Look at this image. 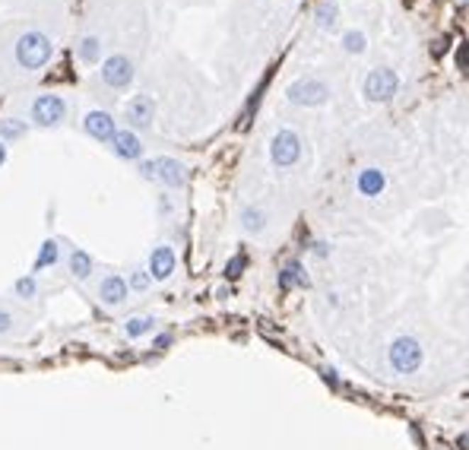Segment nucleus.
Listing matches in <instances>:
<instances>
[{
    "label": "nucleus",
    "instance_id": "obj_1",
    "mask_svg": "<svg viewBox=\"0 0 469 450\" xmlns=\"http://www.w3.org/2000/svg\"><path fill=\"white\" fill-rule=\"evenodd\" d=\"M13 57H16V67L23 70H42L48 60L54 57V42L51 35L38 29H29L16 38V48H13Z\"/></svg>",
    "mask_w": 469,
    "mask_h": 450
},
{
    "label": "nucleus",
    "instance_id": "obj_2",
    "mask_svg": "<svg viewBox=\"0 0 469 450\" xmlns=\"http://www.w3.org/2000/svg\"><path fill=\"white\" fill-rule=\"evenodd\" d=\"M387 365L393 374H416L425 365V346L416 336H397L387 346Z\"/></svg>",
    "mask_w": 469,
    "mask_h": 450
},
{
    "label": "nucleus",
    "instance_id": "obj_3",
    "mask_svg": "<svg viewBox=\"0 0 469 450\" xmlns=\"http://www.w3.org/2000/svg\"><path fill=\"white\" fill-rule=\"evenodd\" d=\"M140 175L143 178H155L162 181L165 187L178 190L187 184V168L184 162L172 159V155H159V159H149V162H140Z\"/></svg>",
    "mask_w": 469,
    "mask_h": 450
},
{
    "label": "nucleus",
    "instance_id": "obj_4",
    "mask_svg": "<svg viewBox=\"0 0 469 450\" xmlns=\"http://www.w3.org/2000/svg\"><path fill=\"white\" fill-rule=\"evenodd\" d=\"M285 99L298 108H317V105H327L330 101V86L317 77H304V79H295L285 89Z\"/></svg>",
    "mask_w": 469,
    "mask_h": 450
},
{
    "label": "nucleus",
    "instance_id": "obj_5",
    "mask_svg": "<svg viewBox=\"0 0 469 450\" xmlns=\"http://www.w3.org/2000/svg\"><path fill=\"white\" fill-rule=\"evenodd\" d=\"M29 118L35 127H57V124H64V118H67V101L54 92H45L32 101Z\"/></svg>",
    "mask_w": 469,
    "mask_h": 450
},
{
    "label": "nucleus",
    "instance_id": "obj_6",
    "mask_svg": "<svg viewBox=\"0 0 469 450\" xmlns=\"http://www.w3.org/2000/svg\"><path fill=\"white\" fill-rule=\"evenodd\" d=\"M365 99L368 101H390L399 92V77L390 67H375V70L365 77Z\"/></svg>",
    "mask_w": 469,
    "mask_h": 450
},
{
    "label": "nucleus",
    "instance_id": "obj_7",
    "mask_svg": "<svg viewBox=\"0 0 469 450\" xmlns=\"http://www.w3.org/2000/svg\"><path fill=\"white\" fill-rule=\"evenodd\" d=\"M302 159V136L295 131H280L270 143V162L276 168H292Z\"/></svg>",
    "mask_w": 469,
    "mask_h": 450
},
{
    "label": "nucleus",
    "instance_id": "obj_8",
    "mask_svg": "<svg viewBox=\"0 0 469 450\" xmlns=\"http://www.w3.org/2000/svg\"><path fill=\"white\" fill-rule=\"evenodd\" d=\"M101 83L108 89H127L133 83V60L127 54H111L101 64Z\"/></svg>",
    "mask_w": 469,
    "mask_h": 450
},
{
    "label": "nucleus",
    "instance_id": "obj_9",
    "mask_svg": "<svg viewBox=\"0 0 469 450\" xmlns=\"http://www.w3.org/2000/svg\"><path fill=\"white\" fill-rule=\"evenodd\" d=\"M124 118L133 131H149L155 121V99L146 92H137L131 101L124 105Z\"/></svg>",
    "mask_w": 469,
    "mask_h": 450
},
{
    "label": "nucleus",
    "instance_id": "obj_10",
    "mask_svg": "<svg viewBox=\"0 0 469 450\" xmlns=\"http://www.w3.org/2000/svg\"><path fill=\"white\" fill-rule=\"evenodd\" d=\"M127 295H131V289H127V279L118 276V273H108V276H101V282L95 285V298H99L105 308H118V304H124Z\"/></svg>",
    "mask_w": 469,
    "mask_h": 450
},
{
    "label": "nucleus",
    "instance_id": "obj_11",
    "mask_svg": "<svg viewBox=\"0 0 469 450\" xmlns=\"http://www.w3.org/2000/svg\"><path fill=\"white\" fill-rule=\"evenodd\" d=\"M175 267H178V260H175V251L168 248V244L153 248L149 263H146V273H149V279H153V282H165V279H172Z\"/></svg>",
    "mask_w": 469,
    "mask_h": 450
},
{
    "label": "nucleus",
    "instance_id": "obj_12",
    "mask_svg": "<svg viewBox=\"0 0 469 450\" xmlns=\"http://www.w3.org/2000/svg\"><path fill=\"white\" fill-rule=\"evenodd\" d=\"M83 131L99 143H111V136L118 127H114V118L105 111V108H92V111L83 118Z\"/></svg>",
    "mask_w": 469,
    "mask_h": 450
},
{
    "label": "nucleus",
    "instance_id": "obj_13",
    "mask_svg": "<svg viewBox=\"0 0 469 450\" xmlns=\"http://www.w3.org/2000/svg\"><path fill=\"white\" fill-rule=\"evenodd\" d=\"M111 149H114V155L124 159V162H140L143 159V140L133 131H114Z\"/></svg>",
    "mask_w": 469,
    "mask_h": 450
},
{
    "label": "nucleus",
    "instance_id": "obj_14",
    "mask_svg": "<svg viewBox=\"0 0 469 450\" xmlns=\"http://www.w3.org/2000/svg\"><path fill=\"white\" fill-rule=\"evenodd\" d=\"M355 187L362 197H377L380 190L387 187V175L380 172V168H362L355 178Z\"/></svg>",
    "mask_w": 469,
    "mask_h": 450
},
{
    "label": "nucleus",
    "instance_id": "obj_15",
    "mask_svg": "<svg viewBox=\"0 0 469 450\" xmlns=\"http://www.w3.org/2000/svg\"><path fill=\"white\" fill-rule=\"evenodd\" d=\"M67 270H70V276H73V279H79V282H86V279L92 276L95 263H92V257L86 254L83 248H73L70 254H67Z\"/></svg>",
    "mask_w": 469,
    "mask_h": 450
},
{
    "label": "nucleus",
    "instance_id": "obj_16",
    "mask_svg": "<svg viewBox=\"0 0 469 450\" xmlns=\"http://www.w3.org/2000/svg\"><path fill=\"white\" fill-rule=\"evenodd\" d=\"M295 285H308V273L302 270V263L298 260H289L280 270V289L289 292V289H295Z\"/></svg>",
    "mask_w": 469,
    "mask_h": 450
},
{
    "label": "nucleus",
    "instance_id": "obj_17",
    "mask_svg": "<svg viewBox=\"0 0 469 450\" xmlns=\"http://www.w3.org/2000/svg\"><path fill=\"white\" fill-rule=\"evenodd\" d=\"M241 225H244V231H250V235H263V231H267V213H263L260 207H244Z\"/></svg>",
    "mask_w": 469,
    "mask_h": 450
},
{
    "label": "nucleus",
    "instance_id": "obj_18",
    "mask_svg": "<svg viewBox=\"0 0 469 450\" xmlns=\"http://www.w3.org/2000/svg\"><path fill=\"white\" fill-rule=\"evenodd\" d=\"M26 133H29V124L23 118H0V143L23 140Z\"/></svg>",
    "mask_w": 469,
    "mask_h": 450
},
{
    "label": "nucleus",
    "instance_id": "obj_19",
    "mask_svg": "<svg viewBox=\"0 0 469 450\" xmlns=\"http://www.w3.org/2000/svg\"><path fill=\"white\" fill-rule=\"evenodd\" d=\"M317 26H321L324 32H330L333 26H336V19H339V6H336V0H324L321 6H317Z\"/></svg>",
    "mask_w": 469,
    "mask_h": 450
},
{
    "label": "nucleus",
    "instance_id": "obj_20",
    "mask_svg": "<svg viewBox=\"0 0 469 450\" xmlns=\"http://www.w3.org/2000/svg\"><path fill=\"white\" fill-rule=\"evenodd\" d=\"M79 60L83 64H99L101 60V38L99 35H86L79 42Z\"/></svg>",
    "mask_w": 469,
    "mask_h": 450
},
{
    "label": "nucleus",
    "instance_id": "obj_21",
    "mask_svg": "<svg viewBox=\"0 0 469 450\" xmlns=\"http://www.w3.org/2000/svg\"><path fill=\"white\" fill-rule=\"evenodd\" d=\"M60 260V244L54 241V238H48L42 244V251H38V260H35V270H45V267H54V263Z\"/></svg>",
    "mask_w": 469,
    "mask_h": 450
},
{
    "label": "nucleus",
    "instance_id": "obj_22",
    "mask_svg": "<svg viewBox=\"0 0 469 450\" xmlns=\"http://www.w3.org/2000/svg\"><path fill=\"white\" fill-rule=\"evenodd\" d=\"M153 330H155L153 317H133V320H127L124 324V333L131 339H140V336H146V333H153Z\"/></svg>",
    "mask_w": 469,
    "mask_h": 450
},
{
    "label": "nucleus",
    "instance_id": "obj_23",
    "mask_svg": "<svg viewBox=\"0 0 469 450\" xmlns=\"http://www.w3.org/2000/svg\"><path fill=\"white\" fill-rule=\"evenodd\" d=\"M343 48L349 54H365V48H368V38H365V32H358V29H349L343 35Z\"/></svg>",
    "mask_w": 469,
    "mask_h": 450
},
{
    "label": "nucleus",
    "instance_id": "obj_24",
    "mask_svg": "<svg viewBox=\"0 0 469 450\" xmlns=\"http://www.w3.org/2000/svg\"><path fill=\"white\" fill-rule=\"evenodd\" d=\"M13 292H16V298H23V302H32V298L38 295V282H35V276H23V279H16Z\"/></svg>",
    "mask_w": 469,
    "mask_h": 450
},
{
    "label": "nucleus",
    "instance_id": "obj_25",
    "mask_svg": "<svg viewBox=\"0 0 469 450\" xmlns=\"http://www.w3.org/2000/svg\"><path fill=\"white\" fill-rule=\"evenodd\" d=\"M149 285H153V279H149L146 270H137L131 279H127V289H131V292H146Z\"/></svg>",
    "mask_w": 469,
    "mask_h": 450
},
{
    "label": "nucleus",
    "instance_id": "obj_26",
    "mask_svg": "<svg viewBox=\"0 0 469 450\" xmlns=\"http://www.w3.org/2000/svg\"><path fill=\"white\" fill-rule=\"evenodd\" d=\"M13 330H16V314H13L10 308H4V304H0V336H10Z\"/></svg>",
    "mask_w": 469,
    "mask_h": 450
},
{
    "label": "nucleus",
    "instance_id": "obj_27",
    "mask_svg": "<svg viewBox=\"0 0 469 450\" xmlns=\"http://www.w3.org/2000/svg\"><path fill=\"white\" fill-rule=\"evenodd\" d=\"M244 267H248V257H244V254H235L232 260L226 263V273L235 279V276H241V273H244Z\"/></svg>",
    "mask_w": 469,
    "mask_h": 450
},
{
    "label": "nucleus",
    "instance_id": "obj_28",
    "mask_svg": "<svg viewBox=\"0 0 469 450\" xmlns=\"http://www.w3.org/2000/svg\"><path fill=\"white\" fill-rule=\"evenodd\" d=\"M457 67H460V70H466V45L463 42L457 45Z\"/></svg>",
    "mask_w": 469,
    "mask_h": 450
},
{
    "label": "nucleus",
    "instance_id": "obj_29",
    "mask_svg": "<svg viewBox=\"0 0 469 450\" xmlns=\"http://www.w3.org/2000/svg\"><path fill=\"white\" fill-rule=\"evenodd\" d=\"M324 378H327V380H330V384H333V387H336V384H339V380H336V374H333V368H324Z\"/></svg>",
    "mask_w": 469,
    "mask_h": 450
},
{
    "label": "nucleus",
    "instance_id": "obj_30",
    "mask_svg": "<svg viewBox=\"0 0 469 450\" xmlns=\"http://www.w3.org/2000/svg\"><path fill=\"white\" fill-rule=\"evenodd\" d=\"M168 343H172V336H159V339H155V346H159V349H165Z\"/></svg>",
    "mask_w": 469,
    "mask_h": 450
},
{
    "label": "nucleus",
    "instance_id": "obj_31",
    "mask_svg": "<svg viewBox=\"0 0 469 450\" xmlns=\"http://www.w3.org/2000/svg\"><path fill=\"white\" fill-rule=\"evenodd\" d=\"M444 51H447V38H441V45L434 48V54H438V57H441V54H444Z\"/></svg>",
    "mask_w": 469,
    "mask_h": 450
},
{
    "label": "nucleus",
    "instance_id": "obj_32",
    "mask_svg": "<svg viewBox=\"0 0 469 450\" xmlns=\"http://www.w3.org/2000/svg\"><path fill=\"white\" fill-rule=\"evenodd\" d=\"M4 162H6V143H0V168H4Z\"/></svg>",
    "mask_w": 469,
    "mask_h": 450
},
{
    "label": "nucleus",
    "instance_id": "obj_33",
    "mask_svg": "<svg viewBox=\"0 0 469 450\" xmlns=\"http://www.w3.org/2000/svg\"><path fill=\"white\" fill-rule=\"evenodd\" d=\"M460 4H463V0H460Z\"/></svg>",
    "mask_w": 469,
    "mask_h": 450
}]
</instances>
